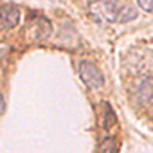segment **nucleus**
<instances>
[{
  "label": "nucleus",
  "mask_w": 153,
  "mask_h": 153,
  "mask_svg": "<svg viewBox=\"0 0 153 153\" xmlns=\"http://www.w3.org/2000/svg\"><path fill=\"white\" fill-rule=\"evenodd\" d=\"M137 99L142 105H153V76L142 79V83L137 88Z\"/></svg>",
  "instance_id": "20e7f679"
},
{
  "label": "nucleus",
  "mask_w": 153,
  "mask_h": 153,
  "mask_svg": "<svg viewBox=\"0 0 153 153\" xmlns=\"http://www.w3.org/2000/svg\"><path fill=\"white\" fill-rule=\"evenodd\" d=\"M4 112H6V101H4L2 90H0V115H4Z\"/></svg>",
  "instance_id": "6e6552de"
},
{
  "label": "nucleus",
  "mask_w": 153,
  "mask_h": 153,
  "mask_svg": "<svg viewBox=\"0 0 153 153\" xmlns=\"http://www.w3.org/2000/svg\"><path fill=\"white\" fill-rule=\"evenodd\" d=\"M135 16H137V9L131 6H124V7H119V11L115 15V22H130Z\"/></svg>",
  "instance_id": "39448f33"
},
{
  "label": "nucleus",
  "mask_w": 153,
  "mask_h": 153,
  "mask_svg": "<svg viewBox=\"0 0 153 153\" xmlns=\"http://www.w3.org/2000/svg\"><path fill=\"white\" fill-rule=\"evenodd\" d=\"M137 2H139V7H142L144 11L148 13L153 11V0H137Z\"/></svg>",
  "instance_id": "0eeeda50"
},
{
  "label": "nucleus",
  "mask_w": 153,
  "mask_h": 153,
  "mask_svg": "<svg viewBox=\"0 0 153 153\" xmlns=\"http://www.w3.org/2000/svg\"><path fill=\"white\" fill-rule=\"evenodd\" d=\"M51 33H52V25L43 16L31 18L27 27H25V36L31 38V40H43V38L51 36Z\"/></svg>",
  "instance_id": "f03ea898"
},
{
  "label": "nucleus",
  "mask_w": 153,
  "mask_h": 153,
  "mask_svg": "<svg viewBox=\"0 0 153 153\" xmlns=\"http://www.w3.org/2000/svg\"><path fill=\"white\" fill-rule=\"evenodd\" d=\"M78 72H79V78L83 79V83L90 90H99L105 85V76H103V72L92 61H87V59L79 61L78 63Z\"/></svg>",
  "instance_id": "f257e3e1"
},
{
  "label": "nucleus",
  "mask_w": 153,
  "mask_h": 153,
  "mask_svg": "<svg viewBox=\"0 0 153 153\" xmlns=\"http://www.w3.org/2000/svg\"><path fill=\"white\" fill-rule=\"evenodd\" d=\"M97 153H117V142H115L112 137L105 139V140L99 144V148H97Z\"/></svg>",
  "instance_id": "423d86ee"
},
{
  "label": "nucleus",
  "mask_w": 153,
  "mask_h": 153,
  "mask_svg": "<svg viewBox=\"0 0 153 153\" xmlns=\"http://www.w3.org/2000/svg\"><path fill=\"white\" fill-rule=\"evenodd\" d=\"M52 2H65V0H52Z\"/></svg>",
  "instance_id": "1a4fd4ad"
},
{
  "label": "nucleus",
  "mask_w": 153,
  "mask_h": 153,
  "mask_svg": "<svg viewBox=\"0 0 153 153\" xmlns=\"http://www.w3.org/2000/svg\"><path fill=\"white\" fill-rule=\"evenodd\" d=\"M20 22V11L15 6H0V31L16 27Z\"/></svg>",
  "instance_id": "7ed1b4c3"
}]
</instances>
